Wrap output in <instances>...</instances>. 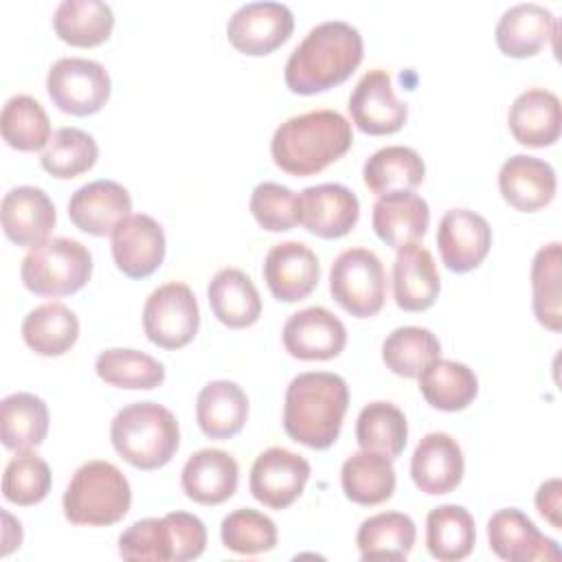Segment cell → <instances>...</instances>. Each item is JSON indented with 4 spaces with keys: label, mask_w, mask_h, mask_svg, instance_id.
<instances>
[{
    "label": "cell",
    "mask_w": 562,
    "mask_h": 562,
    "mask_svg": "<svg viewBox=\"0 0 562 562\" xmlns=\"http://www.w3.org/2000/svg\"><path fill=\"white\" fill-rule=\"evenodd\" d=\"M364 42L356 26L327 20L307 31L285 61L283 79L294 94H316L347 81L360 66Z\"/></svg>",
    "instance_id": "1"
},
{
    "label": "cell",
    "mask_w": 562,
    "mask_h": 562,
    "mask_svg": "<svg viewBox=\"0 0 562 562\" xmlns=\"http://www.w3.org/2000/svg\"><path fill=\"white\" fill-rule=\"evenodd\" d=\"M349 406L345 378L331 371H305L290 380L283 402L288 437L312 450L329 448L342 428Z\"/></svg>",
    "instance_id": "2"
},
{
    "label": "cell",
    "mask_w": 562,
    "mask_h": 562,
    "mask_svg": "<svg viewBox=\"0 0 562 562\" xmlns=\"http://www.w3.org/2000/svg\"><path fill=\"white\" fill-rule=\"evenodd\" d=\"M351 143V123L340 112L312 110L285 119L274 130L270 154L281 171L303 178L342 158Z\"/></svg>",
    "instance_id": "3"
},
{
    "label": "cell",
    "mask_w": 562,
    "mask_h": 562,
    "mask_svg": "<svg viewBox=\"0 0 562 562\" xmlns=\"http://www.w3.org/2000/svg\"><path fill=\"white\" fill-rule=\"evenodd\" d=\"M114 450L138 470H158L171 461L180 446L176 415L158 402H134L123 406L112 424Z\"/></svg>",
    "instance_id": "4"
},
{
    "label": "cell",
    "mask_w": 562,
    "mask_h": 562,
    "mask_svg": "<svg viewBox=\"0 0 562 562\" xmlns=\"http://www.w3.org/2000/svg\"><path fill=\"white\" fill-rule=\"evenodd\" d=\"M130 505L132 487L127 476L103 459L81 463L61 498L66 520L88 527L116 525L127 516Z\"/></svg>",
    "instance_id": "5"
},
{
    "label": "cell",
    "mask_w": 562,
    "mask_h": 562,
    "mask_svg": "<svg viewBox=\"0 0 562 562\" xmlns=\"http://www.w3.org/2000/svg\"><path fill=\"white\" fill-rule=\"evenodd\" d=\"M92 277L90 250L70 237H53L26 252L20 266L24 288L40 296L79 292Z\"/></svg>",
    "instance_id": "6"
},
{
    "label": "cell",
    "mask_w": 562,
    "mask_h": 562,
    "mask_svg": "<svg viewBox=\"0 0 562 562\" xmlns=\"http://www.w3.org/2000/svg\"><path fill=\"white\" fill-rule=\"evenodd\" d=\"M329 292L351 316H375L386 299V272L380 257L362 246L342 250L329 270Z\"/></svg>",
    "instance_id": "7"
},
{
    "label": "cell",
    "mask_w": 562,
    "mask_h": 562,
    "mask_svg": "<svg viewBox=\"0 0 562 562\" xmlns=\"http://www.w3.org/2000/svg\"><path fill=\"white\" fill-rule=\"evenodd\" d=\"M200 327V307L193 290L182 281L158 285L143 305V329L160 349L189 345Z\"/></svg>",
    "instance_id": "8"
},
{
    "label": "cell",
    "mask_w": 562,
    "mask_h": 562,
    "mask_svg": "<svg viewBox=\"0 0 562 562\" xmlns=\"http://www.w3.org/2000/svg\"><path fill=\"white\" fill-rule=\"evenodd\" d=\"M46 92L57 110L90 116L108 103L112 81L105 66L94 59L61 57L48 68Z\"/></svg>",
    "instance_id": "9"
},
{
    "label": "cell",
    "mask_w": 562,
    "mask_h": 562,
    "mask_svg": "<svg viewBox=\"0 0 562 562\" xmlns=\"http://www.w3.org/2000/svg\"><path fill=\"white\" fill-rule=\"evenodd\" d=\"M294 31V15L283 2L241 4L226 24L228 42L244 55L261 57L285 44Z\"/></svg>",
    "instance_id": "10"
},
{
    "label": "cell",
    "mask_w": 562,
    "mask_h": 562,
    "mask_svg": "<svg viewBox=\"0 0 562 562\" xmlns=\"http://www.w3.org/2000/svg\"><path fill=\"white\" fill-rule=\"evenodd\" d=\"M312 468L305 457L272 446L263 450L250 468V494L270 509L290 507L305 490Z\"/></svg>",
    "instance_id": "11"
},
{
    "label": "cell",
    "mask_w": 562,
    "mask_h": 562,
    "mask_svg": "<svg viewBox=\"0 0 562 562\" xmlns=\"http://www.w3.org/2000/svg\"><path fill=\"white\" fill-rule=\"evenodd\" d=\"M347 110L351 123L371 136L395 134L408 119V105L395 97L391 75L382 68H373L360 77Z\"/></svg>",
    "instance_id": "12"
},
{
    "label": "cell",
    "mask_w": 562,
    "mask_h": 562,
    "mask_svg": "<svg viewBox=\"0 0 562 562\" xmlns=\"http://www.w3.org/2000/svg\"><path fill=\"white\" fill-rule=\"evenodd\" d=\"M360 217L358 195L338 182L305 187L299 193V224L316 237L338 239L353 231Z\"/></svg>",
    "instance_id": "13"
},
{
    "label": "cell",
    "mask_w": 562,
    "mask_h": 562,
    "mask_svg": "<svg viewBox=\"0 0 562 562\" xmlns=\"http://www.w3.org/2000/svg\"><path fill=\"white\" fill-rule=\"evenodd\" d=\"M281 338L292 358L331 360L347 345V327L327 307L312 305L288 316Z\"/></svg>",
    "instance_id": "14"
},
{
    "label": "cell",
    "mask_w": 562,
    "mask_h": 562,
    "mask_svg": "<svg viewBox=\"0 0 562 562\" xmlns=\"http://www.w3.org/2000/svg\"><path fill=\"white\" fill-rule=\"evenodd\" d=\"M441 261L452 272H470L483 263L492 246V228L483 215L470 209H450L437 226Z\"/></svg>",
    "instance_id": "15"
},
{
    "label": "cell",
    "mask_w": 562,
    "mask_h": 562,
    "mask_svg": "<svg viewBox=\"0 0 562 562\" xmlns=\"http://www.w3.org/2000/svg\"><path fill=\"white\" fill-rule=\"evenodd\" d=\"M110 237L114 263L125 277L145 279L160 268L167 252V241L162 226L151 215H127Z\"/></svg>",
    "instance_id": "16"
},
{
    "label": "cell",
    "mask_w": 562,
    "mask_h": 562,
    "mask_svg": "<svg viewBox=\"0 0 562 562\" xmlns=\"http://www.w3.org/2000/svg\"><path fill=\"white\" fill-rule=\"evenodd\" d=\"M270 294L283 303L303 301L321 281V263L316 252L303 241L274 244L261 268Z\"/></svg>",
    "instance_id": "17"
},
{
    "label": "cell",
    "mask_w": 562,
    "mask_h": 562,
    "mask_svg": "<svg viewBox=\"0 0 562 562\" xmlns=\"http://www.w3.org/2000/svg\"><path fill=\"white\" fill-rule=\"evenodd\" d=\"M0 220L4 235L13 244L35 248L48 241V235L57 222V213L53 200L44 189L20 184L4 193Z\"/></svg>",
    "instance_id": "18"
},
{
    "label": "cell",
    "mask_w": 562,
    "mask_h": 562,
    "mask_svg": "<svg viewBox=\"0 0 562 562\" xmlns=\"http://www.w3.org/2000/svg\"><path fill=\"white\" fill-rule=\"evenodd\" d=\"M463 450L448 432H428L411 457V479L424 494H450L463 479Z\"/></svg>",
    "instance_id": "19"
},
{
    "label": "cell",
    "mask_w": 562,
    "mask_h": 562,
    "mask_svg": "<svg viewBox=\"0 0 562 562\" xmlns=\"http://www.w3.org/2000/svg\"><path fill=\"white\" fill-rule=\"evenodd\" d=\"M130 191L114 180H92L79 187L68 202L70 222L94 237L112 235V231L132 215Z\"/></svg>",
    "instance_id": "20"
},
{
    "label": "cell",
    "mask_w": 562,
    "mask_h": 562,
    "mask_svg": "<svg viewBox=\"0 0 562 562\" xmlns=\"http://www.w3.org/2000/svg\"><path fill=\"white\" fill-rule=\"evenodd\" d=\"M490 549L507 562H531V560H555L560 547L547 538L533 520L516 507H505L492 514L487 520Z\"/></svg>",
    "instance_id": "21"
},
{
    "label": "cell",
    "mask_w": 562,
    "mask_h": 562,
    "mask_svg": "<svg viewBox=\"0 0 562 562\" xmlns=\"http://www.w3.org/2000/svg\"><path fill=\"white\" fill-rule=\"evenodd\" d=\"M558 189L553 167L536 156L516 154L501 165L498 191L503 200L522 213L544 209Z\"/></svg>",
    "instance_id": "22"
},
{
    "label": "cell",
    "mask_w": 562,
    "mask_h": 562,
    "mask_svg": "<svg viewBox=\"0 0 562 562\" xmlns=\"http://www.w3.org/2000/svg\"><path fill=\"white\" fill-rule=\"evenodd\" d=\"M558 31L553 13L538 2H518L503 11L494 40L503 55L525 59L540 53Z\"/></svg>",
    "instance_id": "23"
},
{
    "label": "cell",
    "mask_w": 562,
    "mask_h": 562,
    "mask_svg": "<svg viewBox=\"0 0 562 562\" xmlns=\"http://www.w3.org/2000/svg\"><path fill=\"white\" fill-rule=\"evenodd\" d=\"M239 465L220 448L193 452L180 472V485L187 498L198 505H222L237 492Z\"/></svg>",
    "instance_id": "24"
},
{
    "label": "cell",
    "mask_w": 562,
    "mask_h": 562,
    "mask_svg": "<svg viewBox=\"0 0 562 562\" xmlns=\"http://www.w3.org/2000/svg\"><path fill=\"white\" fill-rule=\"evenodd\" d=\"M441 290L435 257L422 244L402 246L393 261V296L404 312H424L435 305Z\"/></svg>",
    "instance_id": "25"
},
{
    "label": "cell",
    "mask_w": 562,
    "mask_h": 562,
    "mask_svg": "<svg viewBox=\"0 0 562 562\" xmlns=\"http://www.w3.org/2000/svg\"><path fill=\"white\" fill-rule=\"evenodd\" d=\"M428 202L413 191L380 195L371 211V226L375 235L395 250L422 239L428 231Z\"/></svg>",
    "instance_id": "26"
},
{
    "label": "cell",
    "mask_w": 562,
    "mask_h": 562,
    "mask_svg": "<svg viewBox=\"0 0 562 562\" xmlns=\"http://www.w3.org/2000/svg\"><path fill=\"white\" fill-rule=\"evenodd\" d=\"M512 136L525 147H549L560 138V99L551 90L529 88L520 92L507 112Z\"/></svg>",
    "instance_id": "27"
},
{
    "label": "cell",
    "mask_w": 562,
    "mask_h": 562,
    "mask_svg": "<svg viewBox=\"0 0 562 562\" xmlns=\"http://www.w3.org/2000/svg\"><path fill=\"white\" fill-rule=\"evenodd\" d=\"M206 296L213 316L231 329L250 327L261 316L259 290L239 268L217 270L209 281Z\"/></svg>",
    "instance_id": "28"
},
{
    "label": "cell",
    "mask_w": 562,
    "mask_h": 562,
    "mask_svg": "<svg viewBox=\"0 0 562 562\" xmlns=\"http://www.w3.org/2000/svg\"><path fill=\"white\" fill-rule=\"evenodd\" d=\"M195 419L211 439L235 437L248 419V397L233 380H213L204 384L195 400Z\"/></svg>",
    "instance_id": "29"
},
{
    "label": "cell",
    "mask_w": 562,
    "mask_h": 562,
    "mask_svg": "<svg viewBox=\"0 0 562 562\" xmlns=\"http://www.w3.org/2000/svg\"><path fill=\"white\" fill-rule=\"evenodd\" d=\"M79 338L77 314L59 303L48 301L31 310L22 321V340L31 351L44 358L64 356Z\"/></svg>",
    "instance_id": "30"
},
{
    "label": "cell",
    "mask_w": 562,
    "mask_h": 562,
    "mask_svg": "<svg viewBox=\"0 0 562 562\" xmlns=\"http://www.w3.org/2000/svg\"><path fill=\"white\" fill-rule=\"evenodd\" d=\"M340 485L351 503L380 505L395 492L393 459L371 450L353 452L340 468Z\"/></svg>",
    "instance_id": "31"
},
{
    "label": "cell",
    "mask_w": 562,
    "mask_h": 562,
    "mask_svg": "<svg viewBox=\"0 0 562 562\" xmlns=\"http://www.w3.org/2000/svg\"><path fill=\"white\" fill-rule=\"evenodd\" d=\"M48 406L35 393L18 391L0 404V439L7 450L24 452L37 448L48 432Z\"/></svg>",
    "instance_id": "32"
},
{
    "label": "cell",
    "mask_w": 562,
    "mask_h": 562,
    "mask_svg": "<svg viewBox=\"0 0 562 562\" xmlns=\"http://www.w3.org/2000/svg\"><path fill=\"white\" fill-rule=\"evenodd\" d=\"M415 538L417 527L408 514L380 512L360 522L356 547L362 560H406Z\"/></svg>",
    "instance_id": "33"
},
{
    "label": "cell",
    "mask_w": 562,
    "mask_h": 562,
    "mask_svg": "<svg viewBox=\"0 0 562 562\" xmlns=\"http://www.w3.org/2000/svg\"><path fill=\"white\" fill-rule=\"evenodd\" d=\"M426 165L413 147L386 145L373 151L362 167V180L371 193L386 195L395 191H413L424 182Z\"/></svg>",
    "instance_id": "34"
},
{
    "label": "cell",
    "mask_w": 562,
    "mask_h": 562,
    "mask_svg": "<svg viewBox=\"0 0 562 562\" xmlns=\"http://www.w3.org/2000/svg\"><path fill=\"white\" fill-rule=\"evenodd\" d=\"M417 378L419 393L437 411H463L474 402L479 393V380L474 371L457 360L437 358Z\"/></svg>",
    "instance_id": "35"
},
{
    "label": "cell",
    "mask_w": 562,
    "mask_h": 562,
    "mask_svg": "<svg viewBox=\"0 0 562 562\" xmlns=\"http://www.w3.org/2000/svg\"><path fill=\"white\" fill-rule=\"evenodd\" d=\"M57 37L77 48L103 44L114 29V13L101 0H61L53 13Z\"/></svg>",
    "instance_id": "36"
},
{
    "label": "cell",
    "mask_w": 562,
    "mask_h": 562,
    "mask_svg": "<svg viewBox=\"0 0 562 562\" xmlns=\"http://www.w3.org/2000/svg\"><path fill=\"white\" fill-rule=\"evenodd\" d=\"M476 527L472 514L461 505H439L426 516V547L439 562H457L472 553Z\"/></svg>",
    "instance_id": "37"
},
{
    "label": "cell",
    "mask_w": 562,
    "mask_h": 562,
    "mask_svg": "<svg viewBox=\"0 0 562 562\" xmlns=\"http://www.w3.org/2000/svg\"><path fill=\"white\" fill-rule=\"evenodd\" d=\"M356 441L360 450H371L395 459L406 448L408 422L395 404L382 400L369 402L358 413Z\"/></svg>",
    "instance_id": "38"
},
{
    "label": "cell",
    "mask_w": 562,
    "mask_h": 562,
    "mask_svg": "<svg viewBox=\"0 0 562 562\" xmlns=\"http://www.w3.org/2000/svg\"><path fill=\"white\" fill-rule=\"evenodd\" d=\"M94 371L105 384L130 391H149L165 382L162 362L145 351L125 347H112L101 351L97 356Z\"/></svg>",
    "instance_id": "39"
},
{
    "label": "cell",
    "mask_w": 562,
    "mask_h": 562,
    "mask_svg": "<svg viewBox=\"0 0 562 562\" xmlns=\"http://www.w3.org/2000/svg\"><path fill=\"white\" fill-rule=\"evenodd\" d=\"M437 358H441L439 338L426 327H397L382 342V362L402 378H417Z\"/></svg>",
    "instance_id": "40"
},
{
    "label": "cell",
    "mask_w": 562,
    "mask_h": 562,
    "mask_svg": "<svg viewBox=\"0 0 562 562\" xmlns=\"http://www.w3.org/2000/svg\"><path fill=\"white\" fill-rule=\"evenodd\" d=\"M99 145L92 134L79 127H59L40 154V165L46 173L59 180L77 178L94 167Z\"/></svg>",
    "instance_id": "41"
},
{
    "label": "cell",
    "mask_w": 562,
    "mask_h": 562,
    "mask_svg": "<svg viewBox=\"0 0 562 562\" xmlns=\"http://www.w3.org/2000/svg\"><path fill=\"white\" fill-rule=\"evenodd\" d=\"M2 138L18 151L44 149L50 140V121L46 110L31 94H13L0 114Z\"/></svg>",
    "instance_id": "42"
},
{
    "label": "cell",
    "mask_w": 562,
    "mask_h": 562,
    "mask_svg": "<svg viewBox=\"0 0 562 562\" xmlns=\"http://www.w3.org/2000/svg\"><path fill=\"white\" fill-rule=\"evenodd\" d=\"M562 250L558 241L542 246L531 261V307L536 321L551 329H562V299H560V263Z\"/></svg>",
    "instance_id": "43"
},
{
    "label": "cell",
    "mask_w": 562,
    "mask_h": 562,
    "mask_svg": "<svg viewBox=\"0 0 562 562\" xmlns=\"http://www.w3.org/2000/svg\"><path fill=\"white\" fill-rule=\"evenodd\" d=\"M220 538L222 544L233 553L259 555L272 551L279 536L270 516L250 507H239L224 516L220 525Z\"/></svg>",
    "instance_id": "44"
},
{
    "label": "cell",
    "mask_w": 562,
    "mask_h": 562,
    "mask_svg": "<svg viewBox=\"0 0 562 562\" xmlns=\"http://www.w3.org/2000/svg\"><path fill=\"white\" fill-rule=\"evenodd\" d=\"M50 483V468L40 454L31 450L15 452L2 474V496L13 505L31 507L48 496Z\"/></svg>",
    "instance_id": "45"
},
{
    "label": "cell",
    "mask_w": 562,
    "mask_h": 562,
    "mask_svg": "<svg viewBox=\"0 0 562 562\" xmlns=\"http://www.w3.org/2000/svg\"><path fill=\"white\" fill-rule=\"evenodd\" d=\"M119 555L130 562H176V540L167 514L132 522L119 536Z\"/></svg>",
    "instance_id": "46"
},
{
    "label": "cell",
    "mask_w": 562,
    "mask_h": 562,
    "mask_svg": "<svg viewBox=\"0 0 562 562\" xmlns=\"http://www.w3.org/2000/svg\"><path fill=\"white\" fill-rule=\"evenodd\" d=\"M255 222L270 233H285L299 224V195L279 182H259L250 193Z\"/></svg>",
    "instance_id": "47"
},
{
    "label": "cell",
    "mask_w": 562,
    "mask_h": 562,
    "mask_svg": "<svg viewBox=\"0 0 562 562\" xmlns=\"http://www.w3.org/2000/svg\"><path fill=\"white\" fill-rule=\"evenodd\" d=\"M536 509L544 520L551 522V527L562 529V483L560 479L544 481L536 492Z\"/></svg>",
    "instance_id": "48"
}]
</instances>
